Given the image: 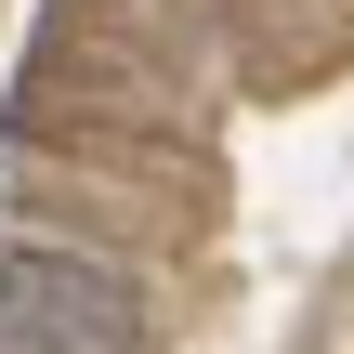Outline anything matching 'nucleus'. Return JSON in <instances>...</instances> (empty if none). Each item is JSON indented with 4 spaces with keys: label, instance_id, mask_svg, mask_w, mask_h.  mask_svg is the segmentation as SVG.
Segmentation results:
<instances>
[{
    "label": "nucleus",
    "instance_id": "nucleus-1",
    "mask_svg": "<svg viewBox=\"0 0 354 354\" xmlns=\"http://www.w3.org/2000/svg\"><path fill=\"white\" fill-rule=\"evenodd\" d=\"M0 354H145V289L92 250H0Z\"/></svg>",
    "mask_w": 354,
    "mask_h": 354
}]
</instances>
